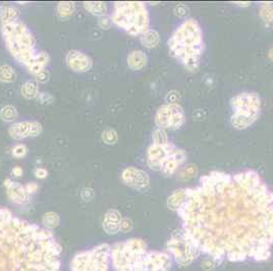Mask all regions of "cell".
<instances>
[{"label": "cell", "mask_w": 273, "mask_h": 271, "mask_svg": "<svg viewBox=\"0 0 273 271\" xmlns=\"http://www.w3.org/2000/svg\"><path fill=\"white\" fill-rule=\"evenodd\" d=\"M182 232L214 261H266L273 245V191L255 170L211 171L185 189Z\"/></svg>", "instance_id": "1"}, {"label": "cell", "mask_w": 273, "mask_h": 271, "mask_svg": "<svg viewBox=\"0 0 273 271\" xmlns=\"http://www.w3.org/2000/svg\"><path fill=\"white\" fill-rule=\"evenodd\" d=\"M53 233L0 208V271H61Z\"/></svg>", "instance_id": "2"}, {"label": "cell", "mask_w": 273, "mask_h": 271, "mask_svg": "<svg viewBox=\"0 0 273 271\" xmlns=\"http://www.w3.org/2000/svg\"><path fill=\"white\" fill-rule=\"evenodd\" d=\"M110 255L116 271H169L173 260L169 253L148 251L141 239L116 243Z\"/></svg>", "instance_id": "3"}, {"label": "cell", "mask_w": 273, "mask_h": 271, "mask_svg": "<svg viewBox=\"0 0 273 271\" xmlns=\"http://www.w3.org/2000/svg\"><path fill=\"white\" fill-rule=\"evenodd\" d=\"M172 57L190 71L198 70L204 52L203 32L195 19H185L175 30L167 42Z\"/></svg>", "instance_id": "4"}, {"label": "cell", "mask_w": 273, "mask_h": 271, "mask_svg": "<svg viewBox=\"0 0 273 271\" xmlns=\"http://www.w3.org/2000/svg\"><path fill=\"white\" fill-rule=\"evenodd\" d=\"M1 33L12 56L28 68L38 52L35 50V37L28 27L23 22L18 21L2 26Z\"/></svg>", "instance_id": "5"}, {"label": "cell", "mask_w": 273, "mask_h": 271, "mask_svg": "<svg viewBox=\"0 0 273 271\" xmlns=\"http://www.w3.org/2000/svg\"><path fill=\"white\" fill-rule=\"evenodd\" d=\"M111 21L132 36H141L150 26L147 7L142 2H117Z\"/></svg>", "instance_id": "6"}, {"label": "cell", "mask_w": 273, "mask_h": 271, "mask_svg": "<svg viewBox=\"0 0 273 271\" xmlns=\"http://www.w3.org/2000/svg\"><path fill=\"white\" fill-rule=\"evenodd\" d=\"M111 247L101 244L78 253L70 262V271H108L111 261Z\"/></svg>", "instance_id": "7"}, {"label": "cell", "mask_w": 273, "mask_h": 271, "mask_svg": "<svg viewBox=\"0 0 273 271\" xmlns=\"http://www.w3.org/2000/svg\"><path fill=\"white\" fill-rule=\"evenodd\" d=\"M166 249L172 259H175V261L182 267L192 264L200 255V253L185 240L182 230H176L171 233L170 239L166 244Z\"/></svg>", "instance_id": "8"}, {"label": "cell", "mask_w": 273, "mask_h": 271, "mask_svg": "<svg viewBox=\"0 0 273 271\" xmlns=\"http://www.w3.org/2000/svg\"><path fill=\"white\" fill-rule=\"evenodd\" d=\"M185 122V114L183 108L171 102L160 106L155 114V124L157 128L163 130H179Z\"/></svg>", "instance_id": "9"}, {"label": "cell", "mask_w": 273, "mask_h": 271, "mask_svg": "<svg viewBox=\"0 0 273 271\" xmlns=\"http://www.w3.org/2000/svg\"><path fill=\"white\" fill-rule=\"evenodd\" d=\"M177 146L172 143L165 145L151 144L147 150V163L150 169L161 171L165 160L176 150Z\"/></svg>", "instance_id": "10"}, {"label": "cell", "mask_w": 273, "mask_h": 271, "mask_svg": "<svg viewBox=\"0 0 273 271\" xmlns=\"http://www.w3.org/2000/svg\"><path fill=\"white\" fill-rule=\"evenodd\" d=\"M230 106L232 112L235 110H246L260 113L261 110V98L255 92H243L231 98Z\"/></svg>", "instance_id": "11"}, {"label": "cell", "mask_w": 273, "mask_h": 271, "mask_svg": "<svg viewBox=\"0 0 273 271\" xmlns=\"http://www.w3.org/2000/svg\"><path fill=\"white\" fill-rule=\"evenodd\" d=\"M121 180L127 186L136 190H144L150 183V178L147 172L134 166H129L123 169L121 172Z\"/></svg>", "instance_id": "12"}, {"label": "cell", "mask_w": 273, "mask_h": 271, "mask_svg": "<svg viewBox=\"0 0 273 271\" xmlns=\"http://www.w3.org/2000/svg\"><path fill=\"white\" fill-rule=\"evenodd\" d=\"M68 67L77 72H86L92 68L93 60L86 53L80 50H70L66 56Z\"/></svg>", "instance_id": "13"}, {"label": "cell", "mask_w": 273, "mask_h": 271, "mask_svg": "<svg viewBox=\"0 0 273 271\" xmlns=\"http://www.w3.org/2000/svg\"><path fill=\"white\" fill-rule=\"evenodd\" d=\"M4 186L6 188L8 198L14 203L23 205L30 201V194L22 183L6 179L4 181Z\"/></svg>", "instance_id": "14"}, {"label": "cell", "mask_w": 273, "mask_h": 271, "mask_svg": "<svg viewBox=\"0 0 273 271\" xmlns=\"http://www.w3.org/2000/svg\"><path fill=\"white\" fill-rule=\"evenodd\" d=\"M260 113L246 112V110H235L230 117V122L234 129L246 130L251 127L258 119Z\"/></svg>", "instance_id": "15"}, {"label": "cell", "mask_w": 273, "mask_h": 271, "mask_svg": "<svg viewBox=\"0 0 273 271\" xmlns=\"http://www.w3.org/2000/svg\"><path fill=\"white\" fill-rule=\"evenodd\" d=\"M122 216L116 209H109L105 213L102 226L104 231L109 236L116 235L120 231V223Z\"/></svg>", "instance_id": "16"}, {"label": "cell", "mask_w": 273, "mask_h": 271, "mask_svg": "<svg viewBox=\"0 0 273 271\" xmlns=\"http://www.w3.org/2000/svg\"><path fill=\"white\" fill-rule=\"evenodd\" d=\"M128 66L133 70H141L143 69L148 63L147 54L142 50H133L127 59Z\"/></svg>", "instance_id": "17"}, {"label": "cell", "mask_w": 273, "mask_h": 271, "mask_svg": "<svg viewBox=\"0 0 273 271\" xmlns=\"http://www.w3.org/2000/svg\"><path fill=\"white\" fill-rule=\"evenodd\" d=\"M21 11L18 7L12 5H0V23L1 26L20 21Z\"/></svg>", "instance_id": "18"}, {"label": "cell", "mask_w": 273, "mask_h": 271, "mask_svg": "<svg viewBox=\"0 0 273 271\" xmlns=\"http://www.w3.org/2000/svg\"><path fill=\"white\" fill-rule=\"evenodd\" d=\"M9 136L15 140H23L29 137L30 134V121H21L12 124L8 129Z\"/></svg>", "instance_id": "19"}, {"label": "cell", "mask_w": 273, "mask_h": 271, "mask_svg": "<svg viewBox=\"0 0 273 271\" xmlns=\"http://www.w3.org/2000/svg\"><path fill=\"white\" fill-rule=\"evenodd\" d=\"M185 199V189H179L173 192L167 199V207L172 211H177Z\"/></svg>", "instance_id": "20"}, {"label": "cell", "mask_w": 273, "mask_h": 271, "mask_svg": "<svg viewBox=\"0 0 273 271\" xmlns=\"http://www.w3.org/2000/svg\"><path fill=\"white\" fill-rule=\"evenodd\" d=\"M141 43L146 48L152 49L155 48L160 42V36L159 33L154 29H149L145 33H143L140 37Z\"/></svg>", "instance_id": "21"}, {"label": "cell", "mask_w": 273, "mask_h": 271, "mask_svg": "<svg viewBox=\"0 0 273 271\" xmlns=\"http://www.w3.org/2000/svg\"><path fill=\"white\" fill-rule=\"evenodd\" d=\"M21 92H22V95L28 100L35 99V98L38 97L40 94L38 84H37L36 81H31V80L23 84L22 88H21Z\"/></svg>", "instance_id": "22"}, {"label": "cell", "mask_w": 273, "mask_h": 271, "mask_svg": "<svg viewBox=\"0 0 273 271\" xmlns=\"http://www.w3.org/2000/svg\"><path fill=\"white\" fill-rule=\"evenodd\" d=\"M57 15L61 20H68L70 18L74 10H76V4L73 2H60L56 6Z\"/></svg>", "instance_id": "23"}, {"label": "cell", "mask_w": 273, "mask_h": 271, "mask_svg": "<svg viewBox=\"0 0 273 271\" xmlns=\"http://www.w3.org/2000/svg\"><path fill=\"white\" fill-rule=\"evenodd\" d=\"M84 7L97 17H105L107 14V5L103 2H85Z\"/></svg>", "instance_id": "24"}, {"label": "cell", "mask_w": 273, "mask_h": 271, "mask_svg": "<svg viewBox=\"0 0 273 271\" xmlns=\"http://www.w3.org/2000/svg\"><path fill=\"white\" fill-rule=\"evenodd\" d=\"M17 80V72L10 66L3 65L0 67V82L10 84Z\"/></svg>", "instance_id": "25"}, {"label": "cell", "mask_w": 273, "mask_h": 271, "mask_svg": "<svg viewBox=\"0 0 273 271\" xmlns=\"http://www.w3.org/2000/svg\"><path fill=\"white\" fill-rule=\"evenodd\" d=\"M19 115L18 110L15 106L6 105L0 110V118L5 122H14Z\"/></svg>", "instance_id": "26"}, {"label": "cell", "mask_w": 273, "mask_h": 271, "mask_svg": "<svg viewBox=\"0 0 273 271\" xmlns=\"http://www.w3.org/2000/svg\"><path fill=\"white\" fill-rule=\"evenodd\" d=\"M42 223L47 229H54L59 226L60 218L55 212H47L42 217Z\"/></svg>", "instance_id": "27"}, {"label": "cell", "mask_w": 273, "mask_h": 271, "mask_svg": "<svg viewBox=\"0 0 273 271\" xmlns=\"http://www.w3.org/2000/svg\"><path fill=\"white\" fill-rule=\"evenodd\" d=\"M260 18L263 20L266 24L273 23V4L270 2L262 3L259 11Z\"/></svg>", "instance_id": "28"}, {"label": "cell", "mask_w": 273, "mask_h": 271, "mask_svg": "<svg viewBox=\"0 0 273 271\" xmlns=\"http://www.w3.org/2000/svg\"><path fill=\"white\" fill-rule=\"evenodd\" d=\"M152 141H153L152 144H156V145L168 144L169 140H168V136H167V133L165 132V130L156 128L152 133Z\"/></svg>", "instance_id": "29"}, {"label": "cell", "mask_w": 273, "mask_h": 271, "mask_svg": "<svg viewBox=\"0 0 273 271\" xmlns=\"http://www.w3.org/2000/svg\"><path fill=\"white\" fill-rule=\"evenodd\" d=\"M102 140L105 144L108 145H114L118 141V135L115 130L107 129L102 133Z\"/></svg>", "instance_id": "30"}, {"label": "cell", "mask_w": 273, "mask_h": 271, "mask_svg": "<svg viewBox=\"0 0 273 271\" xmlns=\"http://www.w3.org/2000/svg\"><path fill=\"white\" fill-rule=\"evenodd\" d=\"M197 171H198L197 167H196L195 165H193V164H190V165H188V166H185V167L182 168L180 177H181V179H182V180H188V179H191V178H193L194 176H196Z\"/></svg>", "instance_id": "31"}, {"label": "cell", "mask_w": 273, "mask_h": 271, "mask_svg": "<svg viewBox=\"0 0 273 271\" xmlns=\"http://www.w3.org/2000/svg\"><path fill=\"white\" fill-rule=\"evenodd\" d=\"M11 153L16 158H23L27 155L28 148L26 145H23V144H18L12 148Z\"/></svg>", "instance_id": "32"}, {"label": "cell", "mask_w": 273, "mask_h": 271, "mask_svg": "<svg viewBox=\"0 0 273 271\" xmlns=\"http://www.w3.org/2000/svg\"><path fill=\"white\" fill-rule=\"evenodd\" d=\"M42 125L39 121L32 120L30 121V134L29 137H37L42 133Z\"/></svg>", "instance_id": "33"}, {"label": "cell", "mask_w": 273, "mask_h": 271, "mask_svg": "<svg viewBox=\"0 0 273 271\" xmlns=\"http://www.w3.org/2000/svg\"><path fill=\"white\" fill-rule=\"evenodd\" d=\"M49 79H50V73H49L48 70H46V68H44L43 70H41L40 72L37 73V75H35V80L37 83H47L49 81Z\"/></svg>", "instance_id": "34"}, {"label": "cell", "mask_w": 273, "mask_h": 271, "mask_svg": "<svg viewBox=\"0 0 273 271\" xmlns=\"http://www.w3.org/2000/svg\"><path fill=\"white\" fill-rule=\"evenodd\" d=\"M37 98H38V101L44 105L51 104L54 101V97L49 93H40Z\"/></svg>", "instance_id": "35"}, {"label": "cell", "mask_w": 273, "mask_h": 271, "mask_svg": "<svg viewBox=\"0 0 273 271\" xmlns=\"http://www.w3.org/2000/svg\"><path fill=\"white\" fill-rule=\"evenodd\" d=\"M133 228V223L132 220L128 217H122L121 223H120V231L121 232H129Z\"/></svg>", "instance_id": "36"}, {"label": "cell", "mask_w": 273, "mask_h": 271, "mask_svg": "<svg viewBox=\"0 0 273 271\" xmlns=\"http://www.w3.org/2000/svg\"><path fill=\"white\" fill-rule=\"evenodd\" d=\"M188 8L184 5H178L175 8V15L179 18H185L188 16Z\"/></svg>", "instance_id": "37"}, {"label": "cell", "mask_w": 273, "mask_h": 271, "mask_svg": "<svg viewBox=\"0 0 273 271\" xmlns=\"http://www.w3.org/2000/svg\"><path fill=\"white\" fill-rule=\"evenodd\" d=\"M111 23H113V21H111V19L106 16L99 19V26L104 30H108L111 27Z\"/></svg>", "instance_id": "38"}, {"label": "cell", "mask_w": 273, "mask_h": 271, "mask_svg": "<svg viewBox=\"0 0 273 271\" xmlns=\"http://www.w3.org/2000/svg\"><path fill=\"white\" fill-rule=\"evenodd\" d=\"M48 176V172L45 168L43 167H39V168H37L35 170V177L37 179H39V180H42V179H45L46 177Z\"/></svg>", "instance_id": "39"}, {"label": "cell", "mask_w": 273, "mask_h": 271, "mask_svg": "<svg viewBox=\"0 0 273 271\" xmlns=\"http://www.w3.org/2000/svg\"><path fill=\"white\" fill-rule=\"evenodd\" d=\"M24 188H26L27 192L31 195V194L38 191V184H37L36 182H29V183L26 184V186H24Z\"/></svg>", "instance_id": "40"}, {"label": "cell", "mask_w": 273, "mask_h": 271, "mask_svg": "<svg viewBox=\"0 0 273 271\" xmlns=\"http://www.w3.org/2000/svg\"><path fill=\"white\" fill-rule=\"evenodd\" d=\"M12 175H14L15 177H22L23 176V168L20 167V166H15L14 168H12Z\"/></svg>", "instance_id": "41"}, {"label": "cell", "mask_w": 273, "mask_h": 271, "mask_svg": "<svg viewBox=\"0 0 273 271\" xmlns=\"http://www.w3.org/2000/svg\"><path fill=\"white\" fill-rule=\"evenodd\" d=\"M268 57L271 61H273V47L270 49L269 52H268Z\"/></svg>", "instance_id": "42"}, {"label": "cell", "mask_w": 273, "mask_h": 271, "mask_svg": "<svg viewBox=\"0 0 273 271\" xmlns=\"http://www.w3.org/2000/svg\"><path fill=\"white\" fill-rule=\"evenodd\" d=\"M239 5H240V6H243V7H244V6H249V5H250V3H247V4H244V3H243V4H239Z\"/></svg>", "instance_id": "43"}]
</instances>
